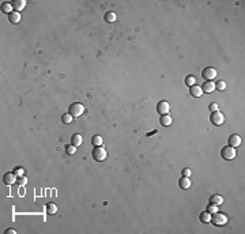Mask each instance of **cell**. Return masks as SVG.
I'll list each match as a JSON object with an SVG mask.
<instances>
[{
	"mask_svg": "<svg viewBox=\"0 0 245 234\" xmlns=\"http://www.w3.org/2000/svg\"><path fill=\"white\" fill-rule=\"evenodd\" d=\"M227 216L222 212H215V214H211V222L214 226L217 227H222V226H226L227 225Z\"/></svg>",
	"mask_w": 245,
	"mask_h": 234,
	"instance_id": "obj_1",
	"label": "cell"
},
{
	"mask_svg": "<svg viewBox=\"0 0 245 234\" xmlns=\"http://www.w3.org/2000/svg\"><path fill=\"white\" fill-rule=\"evenodd\" d=\"M91 155H93V159H94V161H97V162H102V161L106 159L108 153H106V150H105V148H104L102 146H98V147H96V148L93 150Z\"/></svg>",
	"mask_w": 245,
	"mask_h": 234,
	"instance_id": "obj_2",
	"label": "cell"
},
{
	"mask_svg": "<svg viewBox=\"0 0 245 234\" xmlns=\"http://www.w3.org/2000/svg\"><path fill=\"white\" fill-rule=\"evenodd\" d=\"M68 113L71 114L74 118L75 117H80L82 114L84 113V106L82 104H79V102H75V104H72L70 106V109H68Z\"/></svg>",
	"mask_w": 245,
	"mask_h": 234,
	"instance_id": "obj_3",
	"label": "cell"
},
{
	"mask_svg": "<svg viewBox=\"0 0 245 234\" xmlns=\"http://www.w3.org/2000/svg\"><path fill=\"white\" fill-rule=\"evenodd\" d=\"M236 148H233V147H230V146H226V147H223L221 150V157L223 158L225 161H231V159H234L236 158Z\"/></svg>",
	"mask_w": 245,
	"mask_h": 234,
	"instance_id": "obj_4",
	"label": "cell"
},
{
	"mask_svg": "<svg viewBox=\"0 0 245 234\" xmlns=\"http://www.w3.org/2000/svg\"><path fill=\"white\" fill-rule=\"evenodd\" d=\"M210 121L214 125H217V127H219V125H222L225 123V116L221 113L219 110H217V112H212L211 113V116H210Z\"/></svg>",
	"mask_w": 245,
	"mask_h": 234,
	"instance_id": "obj_5",
	"label": "cell"
},
{
	"mask_svg": "<svg viewBox=\"0 0 245 234\" xmlns=\"http://www.w3.org/2000/svg\"><path fill=\"white\" fill-rule=\"evenodd\" d=\"M169 110H170V105H169V102L159 101L158 104H157V112H158L161 116H163V114H169Z\"/></svg>",
	"mask_w": 245,
	"mask_h": 234,
	"instance_id": "obj_6",
	"label": "cell"
},
{
	"mask_svg": "<svg viewBox=\"0 0 245 234\" xmlns=\"http://www.w3.org/2000/svg\"><path fill=\"white\" fill-rule=\"evenodd\" d=\"M202 75H203V78L206 80H212V79H215V76H217V70L212 67H207L203 70Z\"/></svg>",
	"mask_w": 245,
	"mask_h": 234,
	"instance_id": "obj_7",
	"label": "cell"
},
{
	"mask_svg": "<svg viewBox=\"0 0 245 234\" xmlns=\"http://www.w3.org/2000/svg\"><path fill=\"white\" fill-rule=\"evenodd\" d=\"M3 181H4L7 185H12L14 183H16V174L15 173H11V172L6 173L4 176H3Z\"/></svg>",
	"mask_w": 245,
	"mask_h": 234,
	"instance_id": "obj_8",
	"label": "cell"
},
{
	"mask_svg": "<svg viewBox=\"0 0 245 234\" xmlns=\"http://www.w3.org/2000/svg\"><path fill=\"white\" fill-rule=\"evenodd\" d=\"M241 144V136L240 135H231L230 138H229V146L236 148Z\"/></svg>",
	"mask_w": 245,
	"mask_h": 234,
	"instance_id": "obj_9",
	"label": "cell"
},
{
	"mask_svg": "<svg viewBox=\"0 0 245 234\" xmlns=\"http://www.w3.org/2000/svg\"><path fill=\"white\" fill-rule=\"evenodd\" d=\"M202 90H203V93H212V91L215 90V83L212 80H207L206 83L202 84Z\"/></svg>",
	"mask_w": 245,
	"mask_h": 234,
	"instance_id": "obj_10",
	"label": "cell"
},
{
	"mask_svg": "<svg viewBox=\"0 0 245 234\" xmlns=\"http://www.w3.org/2000/svg\"><path fill=\"white\" fill-rule=\"evenodd\" d=\"M189 93H191V95L192 97H195V98H199V97H202V94H203V90H202V87L200 86H191V90H189Z\"/></svg>",
	"mask_w": 245,
	"mask_h": 234,
	"instance_id": "obj_11",
	"label": "cell"
},
{
	"mask_svg": "<svg viewBox=\"0 0 245 234\" xmlns=\"http://www.w3.org/2000/svg\"><path fill=\"white\" fill-rule=\"evenodd\" d=\"M210 204H214V206L219 207L221 204H223V197H222L221 195H212L210 197Z\"/></svg>",
	"mask_w": 245,
	"mask_h": 234,
	"instance_id": "obj_12",
	"label": "cell"
},
{
	"mask_svg": "<svg viewBox=\"0 0 245 234\" xmlns=\"http://www.w3.org/2000/svg\"><path fill=\"white\" fill-rule=\"evenodd\" d=\"M159 123H161V125H163V127H169V125L173 123V118L169 116V114H163V116H161V118H159Z\"/></svg>",
	"mask_w": 245,
	"mask_h": 234,
	"instance_id": "obj_13",
	"label": "cell"
},
{
	"mask_svg": "<svg viewBox=\"0 0 245 234\" xmlns=\"http://www.w3.org/2000/svg\"><path fill=\"white\" fill-rule=\"evenodd\" d=\"M178 185L181 189H188V188L191 187V180H189V177H182V179H180Z\"/></svg>",
	"mask_w": 245,
	"mask_h": 234,
	"instance_id": "obj_14",
	"label": "cell"
},
{
	"mask_svg": "<svg viewBox=\"0 0 245 234\" xmlns=\"http://www.w3.org/2000/svg\"><path fill=\"white\" fill-rule=\"evenodd\" d=\"M8 19L11 23H19V22H21V14H19L18 11H12L11 14H10Z\"/></svg>",
	"mask_w": 245,
	"mask_h": 234,
	"instance_id": "obj_15",
	"label": "cell"
},
{
	"mask_svg": "<svg viewBox=\"0 0 245 234\" xmlns=\"http://www.w3.org/2000/svg\"><path fill=\"white\" fill-rule=\"evenodd\" d=\"M14 8H15V11H22V10H25V7H26V2L25 0H15L14 2Z\"/></svg>",
	"mask_w": 245,
	"mask_h": 234,
	"instance_id": "obj_16",
	"label": "cell"
},
{
	"mask_svg": "<svg viewBox=\"0 0 245 234\" xmlns=\"http://www.w3.org/2000/svg\"><path fill=\"white\" fill-rule=\"evenodd\" d=\"M199 218H200V222L210 223L211 222V214L208 212V211H204V212H202L200 215H199Z\"/></svg>",
	"mask_w": 245,
	"mask_h": 234,
	"instance_id": "obj_17",
	"label": "cell"
},
{
	"mask_svg": "<svg viewBox=\"0 0 245 234\" xmlns=\"http://www.w3.org/2000/svg\"><path fill=\"white\" fill-rule=\"evenodd\" d=\"M2 11L3 12H7V14H11V12L14 11V6H12L11 3H8V2H4L2 4Z\"/></svg>",
	"mask_w": 245,
	"mask_h": 234,
	"instance_id": "obj_18",
	"label": "cell"
},
{
	"mask_svg": "<svg viewBox=\"0 0 245 234\" xmlns=\"http://www.w3.org/2000/svg\"><path fill=\"white\" fill-rule=\"evenodd\" d=\"M57 212V206L55 203H49L47 204V214L48 215H53Z\"/></svg>",
	"mask_w": 245,
	"mask_h": 234,
	"instance_id": "obj_19",
	"label": "cell"
},
{
	"mask_svg": "<svg viewBox=\"0 0 245 234\" xmlns=\"http://www.w3.org/2000/svg\"><path fill=\"white\" fill-rule=\"evenodd\" d=\"M71 140H72V144H74L75 147H79L80 144H82V140H83V138H82V135H79V133H75Z\"/></svg>",
	"mask_w": 245,
	"mask_h": 234,
	"instance_id": "obj_20",
	"label": "cell"
},
{
	"mask_svg": "<svg viewBox=\"0 0 245 234\" xmlns=\"http://www.w3.org/2000/svg\"><path fill=\"white\" fill-rule=\"evenodd\" d=\"M105 21L108 23H113V22H116V14H114L113 11H108L105 14Z\"/></svg>",
	"mask_w": 245,
	"mask_h": 234,
	"instance_id": "obj_21",
	"label": "cell"
},
{
	"mask_svg": "<svg viewBox=\"0 0 245 234\" xmlns=\"http://www.w3.org/2000/svg\"><path fill=\"white\" fill-rule=\"evenodd\" d=\"M91 143H93L96 147L102 146V138H101L100 135H96V136H93V139H91Z\"/></svg>",
	"mask_w": 245,
	"mask_h": 234,
	"instance_id": "obj_22",
	"label": "cell"
},
{
	"mask_svg": "<svg viewBox=\"0 0 245 234\" xmlns=\"http://www.w3.org/2000/svg\"><path fill=\"white\" fill-rule=\"evenodd\" d=\"M72 120H74V117L71 116L70 113H64L63 117H61V121H63L64 124H71V123H72Z\"/></svg>",
	"mask_w": 245,
	"mask_h": 234,
	"instance_id": "obj_23",
	"label": "cell"
},
{
	"mask_svg": "<svg viewBox=\"0 0 245 234\" xmlns=\"http://www.w3.org/2000/svg\"><path fill=\"white\" fill-rule=\"evenodd\" d=\"M185 84L187 86H194V84H196V78L195 76H192V75H188L187 78H185Z\"/></svg>",
	"mask_w": 245,
	"mask_h": 234,
	"instance_id": "obj_24",
	"label": "cell"
},
{
	"mask_svg": "<svg viewBox=\"0 0 245 234\" xmlns=\"http://www.w3.org/2000/svg\"><path fill=\"white\" fill-rule=\"evenodd\" d=\"M215 88H218V90H219V91L225 90V88H226V82H223V80L217 82V83H215Z\"/></svg>",
	"mask_w": 245,
	"mask_h": 234,
	"instance_id": "obj_25",
	"label": "cell"
},
{
	"mask_svg": "<svg viewBox=\"0 0 245 234\" xmlns=\"http://www.w3.org/2000/svg\"><path fill=\"white\" fill-rule=\"evenodd\" d=\"M65 151H67V154H70V155H74V154L76 153V147H75L74 144H71V146L65 147Z\"/></svg>",
	"mask_w": 245,
	"mask_h": 234,
	"instance_id": "obj_26",
	"label": "cell"
},
{
	"mask_svg": "<svg viewBox=\"0 0 245 234\" xmlns=\"http://www.w3.org/2000/svg\"><path fill=\"white\" fill-rule=\"evenodd\" d=\"M14 173H15L18 177H23V174H25V169H23V167H16V169L14 170Z\"/></svg>",
	"mask_w": 245,
	"mask_h": 234,
	"instance_id": "obj_27",
	"label": "cell"
},
{
	"mask_svg": "<svg viewBox=\"0 0 245 234\" xmlns=\"http://www.w3.org/2000/svg\"><path fill=\"white\" fill-rule=\"evenodd\" d=\"M207 211H208L210 214H215V212H218V206L210 204V206H208V208H207Z\"/></svg>",
	"mask_w": 245,
	"mask_h": 234,
	"instance_id": "obj_28",
	"label": "cell"
},
{
	"mask_svg": "<svg viewBox=\"0 0 245 234\" xmlns=\"http://www.w3.org/2000/svg\"><path fill=\"white\" fill-rule=\"evenodd\" d=\"M210 110H211V112H217V110H218V105L215 104V102L210 104Z\"/></svg>",
	"mask_w": 245,
	"mask_h": 234,
	"instance_id": "obj_29",
	"label": "cell"
},
{
	"mask_svg": "<svg viewBox=\"0 0 245 234\" xmlns=\"http://www.w3.org/2000/svg\"><path fill=\"white\" fill-rule=\"evenodd\" d=\"M182 174H184V177H189V176H191V170L187 167V169L182 170Z\"/></svg>",
	"mask_w": 245,
	"mask_h": 234,
	"instance_id": "obj_30",
	"label": "cell"
},
{
	"mask_svg": "<svg viewBox=\"0 0 245 234\" xmlns=\"http://www.w3.org/2000/svg\"><path fill=\"white\" fill-rule=\"evenodd\" d=\"M15 233L16 232L14 229H7V230H6V234H15Z\"/></svg>",
	"mask_w": 245,
	"mask_h": 234,
	"instance_id": "obj_31",
	"label": "cell"
},
{
	"mask_svg": "<svg viewBox=\"0 0 245 234\" xmlns=\"http://www.w3.org/2000/svg\"><path fill=\"white\" fill-rule=\"evenodd\" d=\"M19 183H21V184H26V183H27V180H26L25 177H21V180H19Z\"/></svg>",
	"mask_w": 245,
	"mask_h": 234,
	"instance_id": "obj_32",
	"label": "cell"
}]
</instances>
